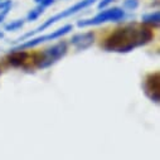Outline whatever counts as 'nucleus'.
<instances>
[{
  "label": "nucleus",
  "instance_id": "obj_1",
  "mask_svg": "<svg viewBox=\"0 0 160 160\" xmlns=\"http://www.w3.org/2000/svg\"><path fill=\"white\" fill-rule=\"evenodd\" d=\"M154 38L152 32L136 23H130L112 32L103 42V49L113 53H129L135 48L146 46Z\"/></svg>",
  "mask_w": 160,
  "mask_h": 160
},
{
  "label": "nucleus",
  "instance_id": "obj_2",
  "mask_svg": "<svg viewBox=\"0 0 160 160\" xmlns=\"http://www.w3.org/2000/svg\"><path fill=\"white\" fill-rule=\"evenodd\" d=\"M96 2H97V0H81V2H78V3L73 4L72 7L67 8L66 10H63V12H61V13H58V14H56V15L51 17V18H48L43 24H41L39 27H37V28H35V29H33L32 32H28V33H25L24 35L19 37V38L17 39V42H19V43H20V42L25 41V39L33 38L35 34L41 33L42 30H46L47 28L52 27V25H53V24H56L57 22H59V20H62V19H64V18L72 17V15H74V14L79 13V12H82L83 9H86V8L91 7L92 4H95Z\"/></svg>",
  "mask_w": 160,
  "mask_h": 160
},
{
  "label": "nucleus",
  "instance_id": "obj_3",
  "mask_svg": "<svg viewBox=\"0 0 160 160\" xmlns=\"http://www.w3.org/2000/svg\"><path fill=\"white\" fill-rule=\"evenodd\" d=\"M126 17V13L122 8H108L101 10L97 15L90 19H82L77 22V27L79 28H86V27H95L101 25L108 22H121Z\"/></svg>",
  "mask_w": 160,
  "mask_h": 160
},
{
  "label": "nucleus",
  "instance_id": "obj_4",
  "mask_svg": "<svg viewBox=\"0 0 160 160\" xmlns=\"http://www.w3.org/2000/svg\"><path fill=\"white\" fill-rule=\"evenodd\" d=\"M68 52V46L66 42H59L47 49H44L41 53V57L38 59H35L37 62V67L44 69L48 68L51 66H53L54 63H57L59 59H62Z\"/></svg>",
  "mask_w": 160,
  "mask_h": 160
},
{
  "label": "nucleus",
  "instance_id": "obj_5",
  "mask_svg": "<svg viewBox=\"0 0 160 160\" xmlns=\"http://www.w3.org/2000/svg\"><path fill=\"white\" fill-rule=\"evenodd\" d=\"M73 29V25L72 24H67V25H63L62 28L57 29V30H53L46 35H41V37H34V38H29V39H25V41L20 42V44L18 47H15L14 49H10V51H25V49H29V48H34L42 43H46V42H49V41H54V39H58V38H62L64 37L66 34H68L71 30Z\"/></svg>",
  "mask_w": 160,
  "mask_h": 160
},
{
  "label": "nucleus",
  "instance_id": "obj_6",
  "mask_svg": "<svg viewBox=\"0 0 160 160\" xmlns=\"http://www.w3.org/2000/svg\"><path fill=\"white\" fill-rule=\"evenodd\" d=\"M145 93L154 102H159L160 100V76L158 72L151 73L145 79Z\"/></svg>",
  "mask_w": 160,
  "mask_h": 160
},
{
  "label": "nucleus",
  "instance_id": "obj_7",
  "mask_svg": "<svg viewBox=\"0 0 160 160\" xmlns=\"http://www.w3.org/2000/svg\"><path fill=\"white\" fill-rule=\"evenodd\" d=\"M95 43V34L92 32L77 33L71 38V44L78 51H86Z\"/></svg>",
  "mask_w": 160,
  "mask_h": 160
},
{
  "label": "nucleus",
  "instance_id": "obj_8",
  "mask_svg": "<svg viewBox=\"0 0 160 160\" xmlns=\"http://www.w3.org/2000/svg\"><path fill=\"white\" fill-rule=\"evenodd\" d=\"M141 20H142V23L145 25L159 27V24H160V13L156 10V12H151V13L144 14L142 18H141Z\"/></svg>",
  "mask_w": 160,
  "mask_h": 160
},
{
  "label": "nucleus",
  "instance_id": "obj_9",
  "mask_svg": "<svg viewBox=\"0 0 160 160\" xmlns=\"http://www.w3.org/2000/svg\"><path fill=\"white\" fill-rule=\"evenodd\" d=\"M43 13H44V8L41 4H38V7H35L34 9H32V10L28 12L25 20L27 22H34V20H37L39 17H41Z\"/></svg>",
  "mask_w": 160,
  "mask_h": 160
},
{
  "label": "nucleus",
  "instance_id": "obj_10",
  "mask_svg": "<svg viewBox=\"0 0 160 160\" xmlns=\"http://www.w3.org/2000/svg\"><path fill=\"white\" fill-rule=\"evenodd\" d=\"M24 23H25V19H17V20H13L10 23H8L5 27H4V30L7 32H15V30H19L24 27Z\"/></svg>",
  "mask_w": 160,
  "mask_h": 160
},
{
  "label": "nucleus",
  "instance_id": "obj_11",
  "mask_svg": "<svg viewBox=\"0 0 160 160\" xmlns=\"http://www.w3.org/2000/svg\"><path fill=\"white\" fill-rule=\"evenodd\" d=\"M139 8V0H124L122 3V9L125 10H136Z\"/></svg>",
  "mask_w": 160,
  "mask_h": 160
},
{
  "label": "nucleus",
  "instance_id": "obj_12",
  "mask_svg": "<svg viewBox=\"0 0 160 160\" xmlns=\"http://www.w3.org/2000/svg\"><path fill=\"white\" fill-rule=\"evenodd\" d=\"M13 7V2L12 0H0V10H4L8 8Z\"/></svg>",
  "mask_w": 160,
  "mask_h": 160
},
{
  "label": "nucleus",
  "instance_id": "obj_13",
  "mask_svg": "<svg viewBox=\"0 0 160 160\" xmlns=\"http://www.w3.org/2000/svg\"><path fill=\"white\" fill-rule=\"evenodd\" d=\"M113 2H116V0H101V2L98 3V9H105L106 7H108Z\"/></svg>",
  "mask_w": 160,
  "mask_h": 160
},
{
  "label": "nucleus",
  "instance_id": "obj_14",
  "mask_svg": "<svg viewBox=\"0 0 160 160\" xmlns=\"http://www.w3.org/2000/svg\"><path fill=\"white\" fill-rule=\"evenodd\" d=\"M9 10H10V8H8V9H4V10H0V24H2V23L5 20L7 15L9 14Z\"/></svg>",
  "mask_w": 160,
  "mask_h": 160
},
{
  "label": "nucleus",
  "instance_id": "obj_15",
  "mask_svg": "<svg viewBox=\"0 0 160 160\" xmlns=\"http://www.w3.org/2000/svg\"><path fill=\"white\" fill-rule=\"evenodd\" d=\"M54 2H56V0H42V2L39 3V4H41V5H42V7L46 9V8L51 7L52 4H54Z\"/></svg>",
  "mask_w": 160,
  "mask_h": 160
},
{
  "label": "nucleus",
  "instance_id": "obj_16",
  "mask_svg": "<svg viewBox=\"0 0 160 160\" xmlns=\"http://www.w3.org/2000/svg\"><path fill=\"white\" fill-rule=\"evenodd\" d=\"M2 38H4V33H3L2 30H0V39H2Z\"/></svg>",
  "mask_w": 160,
  "mask_h": 160
},
{
  "label": "nucleus",
  "instance_id": "obj_17",
  "mask_svg": "<svg viewBox=\"0 0 160 160\" xmlns=\"http://www.w3.org/2000/svg\"><path fill=\"white\" fill-rule=\"evenodd\" d=\"M34 2H35V3H38V4H39V3H41V2H42V0H34Z\"/></svg>",
  "mask_w": 160,
  "mask_h": 160
}]
</instances>
